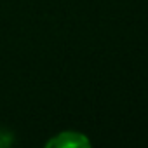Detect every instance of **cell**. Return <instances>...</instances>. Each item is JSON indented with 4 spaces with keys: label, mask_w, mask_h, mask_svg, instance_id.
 <instances>
[{
    "label": "cell",
    "mask_w": 148,
    "mask_h": 148,
    "mask_svg": "<svg viewBox=\"0 0 148 148\" xmlns=\"http://www.w3.org/2000/svg\"><path fill=\"white\" fill-rule=\"evenodd\" d=\"M12 139H14V136H12V132H11V131L0 129V148L12 145Z\"/></svg>",
    "instance_id": "cell-2"
},
{
    "label": "cell",
    "mask_w": 148,
    "mask_h": 148,
    "mask_svg": "<svg viewBox=\"0 0 148 148\" xmlns=\"http://www.w3.org/2000/svg\"><path fill=\"white\" fill-rule=\"evenodd\" d=\"M49 148H82V146H91V141L82 134L75 131H64L54 136L45 143Z\"/></svg>",
    "instance_id": "cell-1"
}]
</instances>
